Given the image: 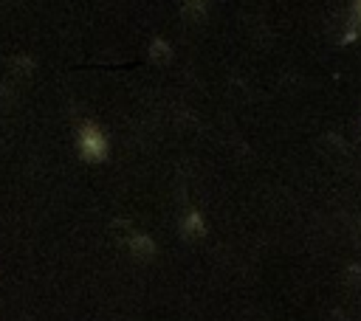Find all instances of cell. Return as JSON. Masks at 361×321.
I'll return each mask as SVG.
<instances>
[{"label":"cell","mask_w":361,"mask_h":321,"mask_svg":"<svg viewBox=\"0 0 361 321\" xmlns=\"http://www.w3.org/2000/svg\"><path fill=\"white\" fill-rule=\"evenodd\" d=\"M79 152L87 160H104L107 158V135L96 124H82V130H79Z\"/></svg>","instance_id":"cell-1"},{"label":"cell","mask_w":361,"mask_h":321,"mask_svg":"<svg viewBox=\"0 0 361 321\" xmlns=\"http://www.w3.org/2000/svg\"><path fill=\"white\" fill-rule=\"evenodd\" d=\"M183 228H186L189 234H203V231H206V225H203L200 214H189V217H186V222H183Z\"/></svg>","instance_id":"cell-2"},{"label":"cell","mask_w":361,"mask_h":321,"mask_svg":"<svg viewBox=\"0 0 361 321\" xmlns=\"http://www.w3.org/2000/svg\"><path fill=\"white\" fill-rule=\"evenodd\" d=\"M152 51H155V54H169V48H166L164 42H155V48H152Z\"/></svg>","instance_id":"cell-3"},{"label":"cell","mask_w":361,"mask_h":321,"mask_svg":"<svg viewBox=\"0 0 361 321\" xmlns=\"http://www.w3.org/2000/svg\"><path fill=\"white\" fill-rule=\"evenodd\" d=\"M355 11H358V17H361V3H358V6H355Z\"/></svg>","instance_id":"cell-4"}]
</instances>
